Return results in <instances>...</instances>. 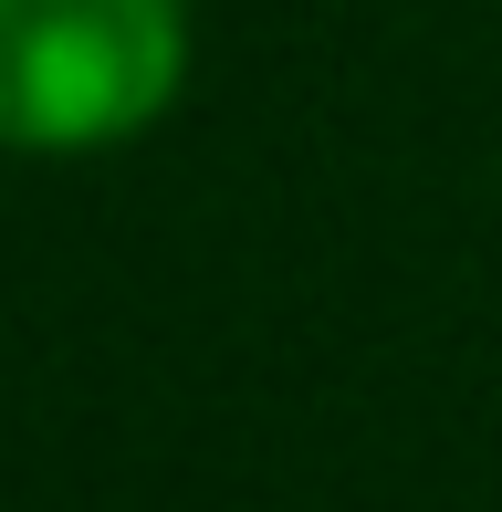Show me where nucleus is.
<instances>
[{"instance_id": "nucleus-1", "label": "nucleus", "mask_w": 502, "mask_h": 512, "mask_svg": "<svg viewBox=\"0 0 502 512\" xmlns=\"http://www.w3.org/2000/svg\"><path fill=\"white\" fill-rule=\"evenodd\" d=\"M189 53V0H0V147H126L189 95Z\"/></svg>"}]
</instances>
